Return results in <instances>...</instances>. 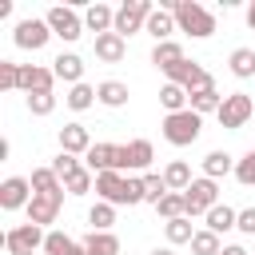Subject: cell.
Instances as JSON below:
<instances>
[{
    "instance_id": "cell-2",
    "label": "cell",
    "mask_w": 255,
    "mask_h": 255,
    "mask_svg": "<svg viewBox=\"0 0 255 255\" xmlns=\"http://www.w3.org/2000/svg\"><path fill=\"white\" fill-rule=\"evenodd\" d=\"M199 131H203V116H195L191 108H187V112H175V116H163V139H167L171 147L195 143Z\"/></svg>"
},
{
    "instance_id": "cell-25",
    "label": "cell",
    "mask_w": 255,
    "mask_h": 255,
    "mask_svg": "<svg viewBox=\"0 0 255 255\" xmlns=\"http://www.w3.org/2000/svg\"><path fill=\"white\" fill-rule=\"evenodd\" d=\"M44 251H48V255H88V251H84V243L68 239L64 231H48V239H44Z\"/></svg>"
},
{
    "instance_id": "cell-35",
    "label": "cell",
    "mask_w": 255,
    "mask_h": 255,
    "mask_svg": "<svg viewBox=\"0 0 255 255\" xmlns=\"http://www.w3.org/2000/svg\"><path fill=\"white\" fill-rule=\"evenodd\" d=\"M88 223H92V231H112V223H116V207H112V203H96V207L88 211Z\"/></svg>"
},
{
    "instance_id": "cell-36",
    "label": "cell",
    "mask_w": 255,
    "mask_h": 255,
    "mask_svg": "<svg viewBox=\"0 0 255 255\" xmlns=\"http://www.w3.org/2000/svg\"><path fill=\"white\" fill-rule=\"evenodd\" d=\"M223 247H219V235L215 231H195V239H191V255H219Z\"/></svg>"
},
{
    "instance_id": "cell-24",
    "label": "cell",
    "mask_w": 255,
    "mask_h": 255,
    "mask_svg": "<svg viewBox=\"0 0 255 255\" xmlns=\"http://www.w3.org/2000/svg\"><path fill=\"white\" fill-rule=\"evenodd\" d=\"M235 223H239V211H235V207H227V203H215V207L207 211V231H215V235L231 231Z\"/></svg>"
},
{
    "instance_id": "cell-19",
    "label": "cell",
    "mask_w": 255,
    "mask_h": 255,
    "mask_svg": "<svg viewBox=\"0 0 255 255\" xmlns=\"http://www.w3.org/2000/svg\"><path fill=\"white\" fill-rule=\"evenodd\" d=\"M187 56H183V48L175 44V40H163V44H155L151 48V64L159 68V72H171L175 64H183Z\"/></svg>"
},
{
    "instance_id": "cell-38",
    "label": "cell",
    "mask_w": 255,
    "mask_h": 255,
    "mask_svg": "<svg viewBox=\"0 0 255 255\" xmlns=\"http://www.w3.org/2000/svg\"><path fill=\"white\" fill-rule=\"evenodd\" d=\"M163 195H167V179L155 175V171H147L143 175V203H159Z\"/></svg>"
},
{
    "instance_id": "cell-9",
    "label": "cell",
    "mask_w": 255,
    "mask_h": 255,
    "mask_svg": "<svg viewBox=\"0 0 255 255\" xmlns=\"http://www.w3.org/2000/svg\"><path fill=\"white\" fill-rule=\"evenodd\" d=\"M12 40H16V48H24V52H40V48L52 40V28H48V20H20L16 32H12Z\"/></svg>"
},
{
    "instance_id": "cell-42",
    "label": "cell",
    "mask_w": 255,
    "mask_h": 255,
    "mask_svg": "<svg viewBox=\"0 0 255 255\" xmlns=\"http://www.w3.org/2000/svg\"><path fill=\"white\" fill-rule=\"evenodd\" d=\"M12 88H20V64L0 60V92H12Z\"/></svg>"
},
{
    "instance_id": "cell-15",
    "label": "cell",
    "mask_w": 255,
    "mask_h": 255,
    "mask_svg": "<svg viewBox=\"0 0 255 255\" xmlns=\"http://www.w3.org/2000/svg\"><path fill=\"white\" fill-rule=\"evenodd\" d=\"M88 147H92V135H88L84 124H64V128H60V151H68V155H88Z\"/></svg>"
},
{
    "instance_id": "cell-30",
    "label": "cell",
    "mask_w": 255,
    "mask_h": 255,
    "mask_svg": "<svg viewBox=\"0 0 255 255\" xmlns=\"http://www.w3.org/2000/svg\"><path fill=\"white\" fill-rule=\"evenodd\" d=\"M227 171H235V159H231L227 151H207V155H203V175H207V179H219V175H227Z\"/></svg>"
},
{
    "instance_id": "cell-28",
    "label": "cell",
    "mask_w": 255,
    "mask_h": 255,
    "mask_svg": "<svg viewBox=\"0 0 255 255\" xmlns=\"http://www.w3.org/2000/svg\"><path fill=\"white\" fill-rule=\"evenodd\" d=\"M163 179H167V191H187V187H191V167H187L183 159H171V163L163 167Z\"/></svg>"
},
{
    "instance_id": "cell-20",
    "label": "cell",
    "mask_w": 255,
    "mask_h": 255,
    "mask_svg": "<svg viewBox=\"0 0 255 255\" xmlns=\"http://www.w3.org/2000/svg\"><path fill=\"white\" fill-rule=\"evenodd\" d=\"M147 36H155V44H163V40H171V32H175V16L167 12V8H155L151 16H147V28H143Z\"/></svg>"
},
{
    "instance_id": "cell-22",
    "label": "cell",
    "mask_w": 255,
    "mask_h": 255,
    "mask_svg": "<svg viewBox=\"0 0 255 255\" xmlns=\"http://www.w3.org/2000/svg\"><path fill=\"white\" fill-rule=\"evenodd\" d=\"M159 104H163L167 116H175V112H187V108H191V96H187L179 84H163V88H159Z\"/></svg>"
},
{
    "instance_id": "cell-45",
    "label": "cell",
    "mask_w": 255,
    "mask_h": 255,
    "mask_svg": "<svg viewBox=\"0 0 255 255\" xmlns=\"http://www.w3.org/2000/svg\"><path fill=\"white\" fill-rule=\"evenodd\" d=\"M219 255H247V247H239V243H231V247H223Z\"/></svg>"
},
{
    "instance_id": "cell-1",
    "label": "cell",
    "mask_w": 255,
    "mask_h": 255,
    "mask_svg": "<svg viewBox=\"0 0 255 255\" xmlns=\"http://www.w3.org/2000/svg\"><path fill=\"white\" fill-rule=\"evenodd\" d=\"M167 12L175 16V28L187 32L191 40H207V36L215 32V16H211L203 4H195V0H171Z\"/></svg>"
},
{
    "instance_id": "cell-37",
    "label": "cell",
    "mask_w": 255,
    "mask_h": 255,
    "mask_svg": "<svg viewBox=\"0 0 255 255\" xmlns=\"http://www.w3.org/2000/svg\"><path fill=\"white\" fill-rule=\"evenodd\" d=\"M92 187H96V175H92L88 167H80L72 179H64V191H68V195H88Z\"/></svg>"
},
{
    "instance_id": "cell-33",
    "label": "cell",
    "mask_w": 255,
    "mask_h": 255,
    "mask_svg": "<svg viewBox=\"0 0 255 255\" xmlns=\"http://www.w3.org/2000/svg\"><path fill=\"white\" fill-rule=\"evenodd\" d=\"M163 235H167V243L175 247V243H191V239H195V227H191V219L183 215V219H171V223H163Z\"/></svg>"
},
{
    "instance_id": "cell-31",
    "label": "cell",
    "mask_w": 255,
    "mask_h": 255,
    "mask_svg": "<svg viewBox=\"0 0 255 255\" xmlns=\"http://www.w3.org/2000/svg\"><path fill=\"white\" fill-rule=\"evenodd\" d=\"M32 191H36V195H52V191H64V179H60L52 167H36V171H32Z\"/></svg>"
},
{
    "instance_id": "cell-16",
    "label": "cell",
    "mask_w": 255,
    "mask_h": 255,
    "mask_svg": "<svg viewBox=\"0 0 255 255\" xmlns=\"http://www.w3.org/2000/svg\"><path fill=\"white\" fill-rule=\"evenodd\" d=\"M52 72H56V80H64V84H84V60L76 56V52H60L56 60H52Z\"/></svg>"
},
{
    "instance_id": "cell-14",
    "label": "cell",
    "mask_w": 255,
    "mask_h": 255,
    "mask_svg": "<svg viewBox=\"0 0 255 255\" xmlns=\"http://www.w3.org/2000/svg\"><path fill=\"white\" fill-rule=\"evenodd\" d=\"M56 84V72L52 68H40V64H20V92H52Z\"/></svg>"
},
{
    "instance_id": "cell-10",
    "label": "cell",
    "mask_w": 255,
    "mask_h": 255,
    "mask_svg": "<svg viewBox=\"0 0 255 255\" xmlns=\"http://www.w3.org/2000/svg\"><path fill=\"white\" fill-rule=\"evenodd\" d=\"M163 76H167V84H179L187 96H191V92H199V88H211V76H207L195 60H183V64H175V68H171V72H163Z\"/></svg>"
},
{
    "instance_id": "cell-18",
    "label": "cell",
    "mask_w": 255,
    "mask_h": 255,
    "mask_svg": "<svg viewBox=\"0 0 255 255\" xmlns=\"http://www.w3.org/2000/svg\"><path fill=\"white\" fill-rule=\"evenodd\" d=\"M84 28L96 32V36L112 32V28H116V8H108V4H92V8L84 12Z\"/></svg>"
},
{
    "instance_id": "cell-43",
    "label": "cell",
    "mask_w": 255,
    "mask_h": 255,
    "mask_svg": "<svg viewBox=\"0 0 255 255\" xmlns=\"http://www.w3.org/2000/svg\"><path fill=\"white\" fill-rule=\"evenodd\" d=\"M131 203H143V175L135 179V175H128V207Z\"/></svg>"
},
{
    "instance_id": "cell-5",
    "label": "cell",
    "mask_w": 255,
    "mask_h": 255,
    "mask_svg": "<svg viewBox=\"0 0 255 255\" xmlns=\"http://www.w3.org/2000/svg\"><path fill=\"white\" fill-rule=\"evenodd\" d=\"M183 199H187V219L191 215H207L219 203V183L207 179V175H199V179H191V187L183 191Z\"/></svg>"
},
{
    "instance_id": "cell-39",
    "label": "cell",
    "mask_w": 255,
    "mask_h": 255,
    "mask_svg": "<svg viewBox=\"0 0 255 255\" xmlns=\"http://www.w3.org/2000/svg\"><path fill=\"white\" fill-rule=\"evenodd\" d=\"M28 112L32 116H52L56 112V96L52 92H32L28 96Z\"/></svg>"
},
{
    "instance_id": "cell-32",
    "label": "cell",
    "mask_w": 255,
    "mask_h": 255,
    "mask_svg": "<svg viewBox=\"0 0 255 255\" xmlns=\"http://www.w3.org/2000/svg\"><path fill=\"white\" fill-rule=\"evenodd\" d=\"M155 211H159L167 223H171V219H183V215H187V199H183V191H167V195L155 203Z\"/></svg>"
},
{
    "instance_id": "cell-6",
    "label": "cell",
    "mask_w": 255,
    "mask_h": 255,
    "mask_svg": "<svg viewBox=\"0 0 255 255\" xmlns=\"http://www.w3.org/2000/svg\"><path fill=\"white\" fill-rule=\"evenodd\" d=\"M48 28H52V36H60V40H80L84 36V16L76 12V8H64V4H56V8H48Z\"/></svg>"
},
{
    "instance_id": "cell-12",
    "label": "cell",
    "mask_w": 255,
    "mask_h": 255,
    "mask_svg": "<svg viewBox=\"0 0 255 255\" xmlns=\"http://www.w3.org/2000/svg\"><path fill=\"white\" fill-rule=\"evenodd\" d=\"M60 203H64V191H52V195H32V203L24 207V211H28V223H36V227H48V223H56V215H60Z\"/></svg>"
},
{
    "instance_id": "cell-11",
    "label": "cell",
    "mask_w": 255,
    "mask_h": 255,
    "mask_svg": "<svg viewBox=\"0 0 255 255\" xmlns=\"http://www.w3.org/2000/svg\"><path fill=\"white\" fill-rule=\"evenodd\" d=\"M32 179H24V175H8L4 183H0V207L4 211H20V207H28L32 203Z\"/></svg>"
},
{
    "instance_id": "cell-34",
    "label": "cell",
    "mask_w": 255,
    "mask_h": 255,
    "mask_svg": "<svg viewBox=\"0 0 255 255\" xmlns=\"http://www.w3.org/2000/svg\"><path fill=\"white\" fill-rule=\"evenodd\" d=\"M227 64H231V72H235L239 80H251V76H255V52H251V48H235Z\"/></svg>"
},
{
    "instance_id": "cell-23",
    "label": "cell",
    "mask_w": 255,
    "mask_h": 255,
    "mask_svg": "<svg viewBox=\"0 0 255 255\" xmlns=\"http://www.w3.org/2000/svg\"><path fill=\"white\" fill-rule=\"evenodd\" d=\"M151 159H155L151 139H131V143H128V171H147Z\"/></svg>"
},
{
    "instance_id": "cell-40",
    "label": "cell",
    "mask_w": 255,
    "mask_h": 255,
    "mask_svg": "<svg viewBox=\"0 0 255 255\" xmlns=\"http://www.w3.org/2000/svg\"><path fill=\"white\" fill-rule=\"evenodd\" d=\"M235 179H239L243 187H255V147H251L243 159H235Z\"/></svg>"
},
{
    "instance_id": "cell-27",
    "label": "cell",
    "mask_w": 255,
    "mask_h": 255,
    "mask_svg": "<svg viewBox=\"0 0 255 255\" xmlns=\"http://www.w3.org/2000/svg\"><path fill=\"white\" fill-rule=\"evenodd\" d=\"M219 108H223V96L215 92V84L191 92V112H195V116H207V112H219Z\"/></svg>"
},
{
    "instance_id": "cell-26",
    "label": "cell",
    "mask_w": 255,
    "mask_h": 255,
    "mask_svg": "<svg viewBox=\"0 0 255 255\" xmlns=\"http://www.w3.org/2000/svg\"><path fill=\"white\" fill-rule=\"evenodd\" d=\"M96 96H100L104 108H124V104H128V84H120V80H104V84L96 88Z\"/></svg>"
},
{
    "instance_id": "cell-29",
    "label": "cell",
    "mask_w": 255,
    "mask_h": 255,
    "mask_svg": "<svg viewBox=\"0 0 255 255\" xmlns=\"http://www.w3.org/2000/svg\"><path fill=\"white\" fill-rule=\"evenodd\" d=\"M96 100H100V96H96L92 84H76V88H68V96H64V104H68L72 112H88Z\"/></svg>"
},
{
    "instance_id": "cell-13",
    "label": "cell",
    "mask_w": 255,
    "mask_h": 255,
    "mask_svg": "<svg viewBox=\"0 0 255 255\" xmlns=\"http://www.w3.org/2000/svg\"><path fill=\"white\" fill-rule=\"evenodd\" d=\"M96 191H100V203L120 207V203H128V175H120V171H100V175H96Z\"/></svg>"
},
{
    "instance_id": "cell-4",
    "label": "cell",
    "mask_w": 255,
    "mask_h": 255,
    "mask_svg": "<svg viewBox=\"0 0 255 255\" xmlns=\"http://www.w3.org/2000/svg\"><path fill=\"white\" fill-rule=\"evenodd\" d=\"M155 8L147 4V0H128V4H120L116 8V28L112 32H120L124 40L131 36V32H143L147 28V16H151Z\"/></svg>"
},
{
    "instance_id": "cell-21",
    "label": "cell",
    "mask_w": 255,
    "mask_h": 255,
    "mask_svg": "<svg viewBox=\"0 0 255 255\" xmlns=\"http://www.w3.org/2000/svg\"><path fill=\"white\" fill-rule=\"evenodd\" d=\"M84 251L88 255H120V239L112 231H88L84 235Z\"/></svg>"
},
{
    "instance_id": "cell-8",
    "label": "cell",
    "mask_w": 255,
    "mask_h": 255,
    "mask_svg": "<svg viewBox=\"0 0 255 255\" xmlns=\"http://www.w3.org/2000/svg\"><path fill=\"white\" fill-rule=\"evenodd\" d=\"M44 239H48L44 227H36V223H20V227H12V231L4 235V251H8V255H32L36 247H44Z\"/></svg>"
},
{
    "instance_id": "cell-46",
    "label": "cell",
    "mask_w": 255,
    "mask_h": 255,
    "mask_svg": "<svg viewBox=\"0 0 255 255\" xmlns=\"http://www.w3.org/2000/svg\"><path fill=\"white\" fill-rule=\"evenodd\" d=\"M151 255H175V251H171V247H155Z\"/></svg>"
},
{
    "instance_id": "cell-44",
    "label": "cell",
    "mask_w": 255,
    "mask_h": 255,
    "mask_svg": "<svg viewBox=\"0 0 255 255\" xmlns=\"http://www.w3.org/2000/svg\"><path fill=\"white\" fill-rule=\"evenodd\" d=\"M235 231H243V235H255V207H243V211H239V223H235Z\"/></svg>"
},
{
    "instance_id": "cell-7",
    "label": "cell",
    "mask_w": 255,
    "mask_h": 255,
    "mask_svg": "<svg viewBox=\"0 0 255 255\" xmlns=\"http://www.w3.org/2000/svg\"><path fill=\"white\" fill-rule=\"evenodd\" d=\"M251 112H255L251 96H247V92H231V96H223V108H219L215 116H219V124H223L227 131H239V128L251 120Z\"/></svg>"
},
{
    "instance_id": "cell-3",
    "label": "cell",
    "mask_w": 255,
    "mask_h": 255,
    "mask_svg": "<svg viewBox=\"0 0 255 255\" xmlns=\"http://www.w3.org/2000/svg\"><path fill=\"white\" fill-rule=\"evenodd\" d=\"M84 167L92 171V175H100V171H128V143H92L88 147V155H84Z\"/></svg>"
},
{
    "instance_id": "cell-17",
    "label": "cell",
    "mask_w": 255,
    "mask_h": 255,
    "mask_svg": "<svg viewBox=\"0 0 255 255\" xmlns=\"http://www.w3.org/2000/svg\"><path fill=\"white\" fill-rule=\"evenodd\" d=\"M124 52H128V40H124L120 32H104V36H96V56H100L104 64H120Z\"/></svg>"
},
{
    "instance_id": "cell-47",
    "label": "cell",
    "mask_w": 255,
    "mask_h": 255,
    "mask_svg": "<svg viewBox=\"0 0 255 255\" xmlns=\"http://www.w3.org/2000/svg\"><path fill=\"white\" fill-rule=\"evenodd\" d=\"M247 24H251V28H255V4H251V8H247Z\"/></svg>"
},
{
    "instance_id": "cell-41",
    "label": "cell",
    "mask_w": 255,
    "mask_h": 255,
    "mask_svg": "<svg viewBox=\"0 0 255 255\" xmlns=\"http://www.w3.org/2000/svg\"><path fill=\"white\" fill-rule=\"evenodd\" d=\"M80 167H84V163H80V159H76V155H68V151H60V155H56V159H52V171H56V175H60V179H72V175H76V171H80Z\"/></svg>"
}]
</instances>
